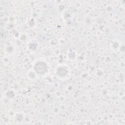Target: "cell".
<instances>
[{
	"mask_svg": "<svg viewBox=\"0 0 125 125\" xmlns=\"http://www.w3.org/2000/svg\"><path fill=\"white\" fill-rule=\"evenodd\" d=\"M46 65L42 62H38L35 66V69L39 74H43L46 71Z\"/></svg>",
	"mask_w": 125,
	"mask_h": 125,
	"instance_id": "1",
	"label": "cell"
}]
</instances>
